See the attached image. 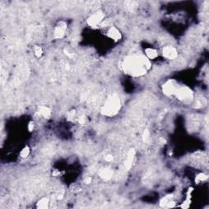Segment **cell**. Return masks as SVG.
<instances>
[{"label":"cell","mask_w":209,"mask_h":209,"mask_svg":"<svg viewBox=\"0 0 209 209\" xmlns=\"http://www.w3.org/2000/svg\"><path fill=\"white\" fill-rule=\"evenodd\" d=\"M151 67V61L146 56L140 55L126 56L122 63L123 71L133 77L142 76L146 74Z\"/></svg>","instance_id":"6da1fadb"},{"label":"cell","mask_w":209,"mask_h":209,"mask_svg":"<svg viewBox=\"0 0 209 209\" xmlns=\"http://www.w3.org/2000/svg\"><path fill=\"white\" fill-rule=\"evenodd\" d=\"M121 108V101L117 94L110 95L101 108V114L107 117H113L119 113Z\"/></svg>","instance_id":"7a4b0ae2"},{"label":"cell","mask_w":209,"mask_h":209,"mask_svg":"<svg viewBox=\"0 0 209 209\" xmlns=\"http://www.w3.org/2000/svg\"><path fill=\"white\" fill-rule=\"evenodd\" d=\"M175 96L179 101L186 103H189L194 98V93L192 90L187 87H178L175 93Z\"/></svg>","instance_id":"3957f363"},{"label":"cell","mask_w":209,"mask_h":209,"mask_svg":"<svg viewBox=\"0 0 209 209\" xmlns=\"http://www.w3.org/2000/svg\"><path fill=\"white\" fill-rule=\"evenodd\" d=\"M178 88V86L174 80H168L163 84V94L167 97H171L172 95H175L176 90Z\"/></svg>","instance_id":"277c9868"},{"label":"cell","mask_w":209,"mask_h":209,"mask_svg":"<svg viewBox=\"0 0 209 209\" xmlns=\"http://www.w3.org/2000/svg\"><path fill=\"white\" fill-rule=\"evenodd\" d=\"M104 17V13L102 11H97L96 12L93 13L92 16H90L87 20V23L88 26L95 27L101 21Z\"/></svg>","instance_id":"5b68a950"},{"label":"cell","mask_w":209,"mask_h":209,"mask_svg":"<svg viewBox=\"0 0 209 209\" xmlns=\"http://www.w3.org/2000/svg\"><path fill=\"white\" fill-rule=\"evenodd\" d=\"M163 56L169 60H173L177 57V51L172 46H166L163 48Z\"/></svg>","instance_id":"8992f818"},{"label":"cell","mask_w":209,"mask_h":209,"mask_svg":"<svg viewBox=\"0 0 209 209\" xmlns=\"http://www.w3.org/2000/svg\"><path fill=\"white\" fill-rule=\"evenodd\" d=\"M66 23L64 21H61L60 23L56 26L54 30V36L56 38H62L65 36L66 30Z\"/></svg>","instance_id":"52a82bcc"},{"label":"cell","mask_w":209,"mask_h":209,"mask_svg":"<svg viewBox=\"0 0 209 209\" xmlns=\"http://www.w3.org/2000/svg\"><path fill=\"white\" fill-rule=\"evenodd\" d=\"M135 154L136 152L133 149L130 150V151L128 152L127 158H126L124 162V168H126V170H129V169L132 168L133 160H134V158H135Z\"/></svg>","instance_id":"ba28073f"},{"label":"cell","mask_w":209,"mask_h":209,"mask_svg":"<svg viewBox=\"0 0 209 209\" xmlns=\"http://www.w3.org/2000/svg\"><path fill=\"white\" fill-rule=\"evenodd\" d=\"M108 37L111 39H113L115 42L120 40L121 38H122V34L120 33V31L118 30L116 27H110V30H108Z\"/></svg>","instance_id":"9c48e42d"},{"label":"cell","mask_w":209,"mask_h":209,"mask_svg":"<svg viewBox=\"0 0 209 209\" xmlns=\"http://www.w3.org/2000/svg\"><path fill=\"white\" fill-rule=\"evenodd\" d=\"M172 195H167V196L163 197L160 201V206L162 207H166V208H169V207H175V202L172 200Z\"/></svg>","instance_id":"30bf717a"},{"label":"cell","mask_w":209,"mask_h":209,"mask_svg":"<svg viewBox=\"0 0 209 209\" xmlns=\"http://www.w3.org/2000/svg\"><path fill=\"white\" fill-rule=\"evenodd\" d=\"M113 175H114V172L112 169L110 168H104L101 170L99 172L100 177L104 180V181H109L112 178Z\"/></svg>","instance_id":"8fae6325"},{"label":"cell","mask_w":209,"mask_h":209,"mask_svg":"<svg viewBox=\"0 0 209 209\" xmlns=\"http://www.w3.org/2000/svg\"><path fill=\"white\" fill-rule=\"evenodd\" d=\"M38 114L42 117H44V119H50L51 115V111L47 106H40V107L38 108Z\"/></svg>","instance_id":"7c38bea8"},{"label":"cell","mask_w":209,"mask_h":209,"mask_svg":"<svg viewBox=\"0 0 209 209\" xmlns=\"http://www.w3.org/2000/svg\"><path fill=\"white\" fill-rule=\"evenodd\" d=\"M145 51V55H146V57H147L149 60H153V59H155L156 57L158 56V51H156L155 49L146 48Z\"/></svg>","instance_id":"4fadbf2b"},{"label":"cell","mask_w":209,"mask_h":209,"mask_svg":"<svg viewBox=\"0 0 209 209\" xmlns=\"http://www.w3.org/2000/svg\"><path fill=\"white\" fill-rule=\"evenodd\" d=\"M49 205V199L48 198H42L37 203V208L45 209L48 207Z\"/></svg>","instance_id":"5bb4252c"},{"label":"cell","mask_w":209,"mask_h":209,"mask_svg":"<svg viewBox=\"0 0 209 209\" xmlns=\"http://www.w3.org/2000/svg\"><path fill=\"white\" fill-rule=\"evenodd\" d=\"M142 140L145 143H150V140H151V134H150V132L147 129H145L144 132H143L142 134Z\"/></svg>","instance_id":"9a60e30c"},{"label":"cell","mask_w":209,"mask_h":209,"mask_svg":"<svg viewBox=\"0 0 209 209\" xmlns=\"http://www.w3.org/2000/svg\"><path fill=\"white\" fill-rule=\"evenodd\" d=\"M30 149L29 148L28 146H26V147H24L23 149H22V151H20V155L21 158H27L29 156V154H30Z\"/></svg>","instance_id":"2e32d148"},{"label":"cell","mask_w":209,"mask_h":209,"mask_svg":"<svg viewBox=\"0 0 209 209\" xmlns=\"http://www.w3.org/2000/svg\"><path fill=\"white\" fill-rule=\"evenodd\" d=\"M207 178H208L207 175L204 173H200L196 176L195 181H196V183H199V182H202V181H205L206 180H207Z\"/></svg>","instance_id":"e0dca14e"},{"label":"cell","mask_w":209,"mask_h":209,"mask_svg":"<svg viewBox=\"0 0 209 209\" xmlns=\"http://www.w3.org/2000/svg\"><path fill=\"white\" fill-rule=\"evenodd\" d=\"M34 54L37 57H40L42 55H43V50L39 46H34Z\"/></svg>","instance_id":"ac0fdd59"},{"label":"cell","mask_w":209,"mask_h":209,"mask_svg":"<svg viewBox=\"0 0 209 209\" xmlns=\"http://www.w3.org/2000/svg\"><path fill=\"white\" fill-rule=\"evenodd\" d=\"M128 7L130 10H133V8H136V7H137V3L136 2H128Z\"/></svg>","instance_id":"d6986e66"},{"label":"cell","mask_w":209,"mask_h":209,"mask_svg":"<svg viewBox=\"0 0 209 209\" xmlns=\"http://www.w3.org/2000/svg\"><path fill=\"white\" fill-rule=\"evenodd\" d=\"M79 122L81 125L86 124V122H87V118H86V116H81V117L79 118Z\"/></svg>","instance_id":"ffe728a7"},{"label":"cell","mask_w":209,"mask_h":209,"mask_svg":"<svg viewBox=\"0 0 209 209\" xmlns=\"http://www.w3.org/2000/svg\"><path fill=\"white\" fill-rule=\"evenodd\" d=\"M190 200L189 199H187V200H186V201L184 202L183 204H181V207H182V208H188L190 207Z\"/></svg>","instance_id":"44dd1931"},{"label":"cell","mask_w":209,"mask_h":209,"mask_svg":"<svg viewBox=\"0 0 209 209\" xmlns=\"http://www.w3.org/2000/svg\"><path fill=\"white\" fill-rule=\"evenodd\" d=\"M75 114H76L75 110H71V111H69L68 115H67L68 119H73L74 118V116H75Z\"/></svg>","instance_id":"7402d4cb"},{"label":"cell","mask_w":209,"mask_h":209,"mask_svg":"<svg viewBox=\"0 0 209 209\" xmlns=\"http://www.w3.org/2000/svg\"><path fill=\"white\" fill-rule=\"evenodd\" d=\"M113 156L111 154H107V155L104 157V160L106 162H111L113 160Z\"/></svg>","instance_id":"603a6c76"},{"label":"cell","mask_w":209,"mask_h":209,"mask_svg":"<svg viewBox=\"0 0 209 209\" xmlns=\"http://www.w3.org/2000/svg\"><path fill=\"white\" fill-rule=\"evenodd\" d=\"M34 122H30V123L28 124V129L30 132H32V131L34 130Z\"/></svg>","instance_id":"cb8c5ba5"},{"label":"cell","mask_w":209,"mask_h":209,"mask_svg":"<svg viewBox=\"0 0 209 209\" xmlns=\"http://www.w3.org/2000/svg\"><path fill=\"white\" fill-rule=\"evenodd\" d=\"M91 181H92V178H91V177H87V178L85 179L84 182L87 184H89L91 183Z\"/></svg>","instance_id":"d4e9b609"}]
</instances>
